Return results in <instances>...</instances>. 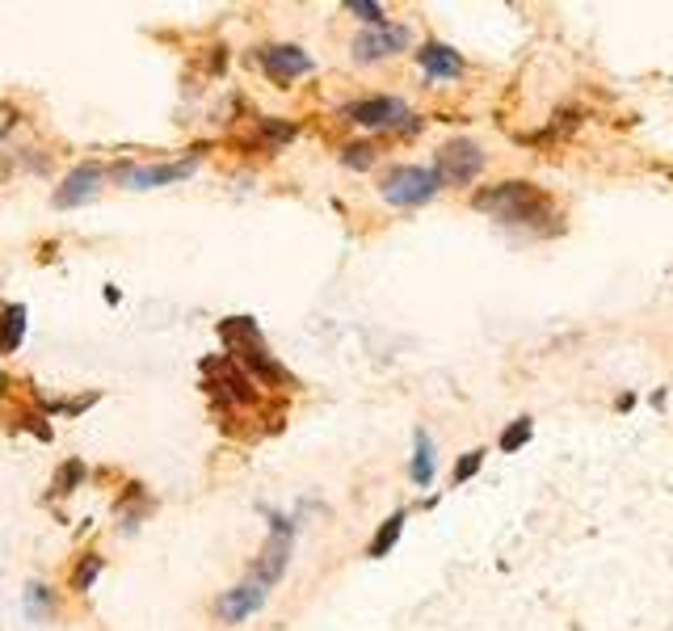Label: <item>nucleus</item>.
<instances>
[{
	"mask_svg": "<svg viewBox=\"0 0 673 631\" xmlns=\"http://www.w3.org/2000/svg\"><path fill=\"white\" fill-rule=\"evenodd\" d=\"M472 207L493 215L497 223H510V227H539L544 220H556V202L544 186L535 182H501V186H484L476 189Z\"/></svg>",
	"mask_w": 673,
	"mask_h": 631,
	"instance_id": "nucleus-1",
	"label": "nucleus"
},
{
	"mask_svg": "<svg viewBox=\"0 0 673 631\" xmlns=\"http://www.w3.org/2000/svg\"><path fill=\"white\" fill-rule=\"evenodd\" d=\"M220 342H224L227 358L240 371H249L257 383H290V371L270 354L253 316H227L224 324H220Z\"/></svg>",
	"mask_w": 673,
	"mask_h": 631,
	"instance_id": "nucleus-2",
	"label": "nucleus"
},
{
	"mask_svg": "<svg viewBox=\"0 0 673 631\" xmlns=\"http://www.w3.org/2000/svg\"><path fill=\"white\" fill-rule=\"evenodd\" d=\"M438 189H443V177L434 173V164L425 169V164H396L391 173L384 177V186H379V194H384L391 207H425L429 198H438Z\"/></svg>",
	"mask_w": 673,
	"mask_h": 631,
	"instance_id": "nucleus-3",
	"label": "nucleus"
},
{
	"mask_svg": "<svg viewBox=\"0 0 673 631\" xmlns=\"http://www.w3.org/2000/svg\"><path fill=\"white\" fill-rule=\"evenodd\" d=\"M346 119L358 126H371V131H417L421 119L417 114H409V106L400 101V97H362V101H353L346 106Z\"/></svg>",
	"mask_w": 673,
	"mask_h": 631,
	"instance_id": "nucleus-4",
	"label": "nucleus"
},
{
	"mask_svg": "<svg viewBox=\"0 0 673 631\" xmlns=\"http://www.w3.org/2000/svg\"><path fill=\"white\" fill-rule=\"evenodd\" d=\"M290 539H295L290 518H283V514H270V539H265V547H261V556H257L253 572H249V577H257L265 590H274V585L283 581V572H287Z\"/></svg>",
	"mask_w": 673,
	"mask_h": 631,
	"instance_id": "nucleus-5",
	"label": "nucleus"
},
{
	"mask_svg": "<svg viewBox=\"0 0 673 631\" xmlns=\"http://www.w3.org/2000/svg\"><path fill=\"white\" fill-rule=\"evenodd\" d=\"M484 152L481 144H472V139H450L438 148V160H434V173L443 177V186H468V182H476L484 169Z\"/></svg>",
	"mask_w": 673,
	"mask_h": 631,
	"instance_id": "nucleus-6",
	"label": "nucleus"
},
{
	"mask_svg": "<svg viewBox=\"0 0 673 631\" xmlns=\"http://www.w3.org/2000/svg\"><path fill=\"white\" fill-rule=\"evenodd\" d=\"M194 169H198V160L194 157L169 160V164H119L114 177L127 189H161V186H177V182L194 177Z\"/></svg>",
	"mask_w": 673,
	"mask_h": 631,
	"instance_id": "nucleus-7",
	"label": "nucleus"
},
{
	"mask_svg": "<svg viewBox=\"0 0 673 631\" xmlns=\"http://www.w3.org/2000/svg\"><path fill=\"white\" fill-rule=\"evenodd\" d=\"M409 42H413V30L409 26H375V30H362L353 38V60L358 63H379V60H391V55H400V51H409Z\"/></svg>",
	"mask_w": 673,
	"mask_h": 631,
	"instance_id": "nucleus-8",
	"label": "nucleus"
},
{
	"mask_svg": "<svg viewBox=\"0 0 673 631\" xmlns=\"http://www.w3.org/2000/svg\"><path fill=\"white\" fill-rule=\"evenodd\" d=\"M101 182H105V164H97V160L76 164V169H72V173L64 177V186L51 194L55 211H72V207H85V202H94L97 194H101Z\"/></svg>",
	"mask_w": 673,
	"mask_h": 631,
	"instance_id": "nucleus-9",
	"label": "nucleus"
},
{
	"mask_svg": "<svg viewBox=\"0 0 673 631\" xmlns=\"http://www.w3.org/2000/svg\"><path fill=\"white\" fill-rule=\"evenodd\" d=\"M202 371L211 375V392H215V396H224V400H232V405H253L257 400L253 375L240 371L232 358H207Z\"/></svg>",
	"mask_w": 673,
	"mask_h": 631,
	"instance_id": "nucleus-10",
	"label": "nucleus"
},
{
	"mask_svg": "<svg viewBox=\"0 0 673 631\" xmlns=\"http://www.w3.org/2000/svg\"><path fill=\"white\" fill-rule=\"evenodd\" d=\"M257 63H261V72H265L274 85H290V81H299V76L312 72V55H308L303 47H290V42L261 47V51H257Z\"/></svg>",
	"mask_w": 673,
	"mask_h": 631,
	"instance_id": "nucleus-11",
	"label": "nucleus"
},
{
	"mask_svg": "<svg viewBox=\"0 0 673 631\" xmlns=\"http://www.w3.org/2000/svg\"><path fill=\"white\" fill-rule=\"evenodd\" d=\"M265 598H270V590H265L257 577H245L240 585H232L227 594H220L215 610H220L224 623H245L249 615H257V610L265 606Z\"/></svg>",
	"mask_w": 673,
	"mask_h": 631,
	"instance_id": "nucleus-12",
	"label": "nucleus"
},
{
	"mask_svg": "<svg viewBox=\"0 0 673 631\" xmlns=\"http://www.w3.org/2000/svg\"><path fill=\"white\" fill-rule=\"evenodd\" d=\"M417 63L429 81H459L463 67H468L463 55H459L454 47H447V42H425V47L417 51Z\"/></svg>",
	"mask_w": 673,
	"mask_h": 631,
	"instance_id": "nucleus-13",
	"label": "nucleus"
},
{
	"mask_svg": "<svg viewBox=\"0 0 673 631\" xmlns=\"http://www.w3.org/2000/svg\"><path fill=\"white\" fill-rule=\"evenodd\" d=\"M409 475H413V484L417 488H429L434 484V475H438V455H434V438L417 430L413 434V463H409Z\"/></svg>",
	"mask_w": 673,
	"mask_h": 631,
	"instance_id": "nucleus-14",
	"label": "nucleus"
},
{
	"mask_svg": "<svg viewBox=\"0 0 673 631\" xmlns=\"http://www.w3.org/2000/svg\"><path fill=\"white\" fill-rule=\"evenodd\" d=\"M22 337H26V304L0 308V358L22 346Z\"/></svg>",
	"mask_w": 673,
	"mask_h": 631,
	"instance_id": "nucleus-15",
	"label": "nucleus"
},
{
	"mask_svg": "<svg viewBox=\"0 0 673 631\" xmlns=\"http://www.w3.org/2000/svg\"><path fill=\"white\" fill-rule=\"evenodd\" d=\"M404 522H409V514H404V509H396L391 518H384V527L375 531L371 547H366V556H371V560H384L387 552L400 543V535H404Z\"/></svg>",
	"mask_w": 673,
	"mask_h": 631,
	"instance_id": "nucleus-16",
	"label": "nucleus"
},
{
	"mask_svg": "<svg viewBox=\"0 0 673 631\" xmlns=\"http://www.w3.org/2000/svg\"><path fill=\"white\" fill-rule=\"evenodd\" d=\"M80 480H85V463H80V459H64V463L55 468V475H51V497L60 502L67 493H76Z\"/></svg>",
	"mask_w": 673,
	"mask_h": 631,
	"instance_id": "nucleus-17",
	"label": "nucleus"
},
{
	"mask_svg": "<svg viewBox=\"0 0 673 631\" xmlns=\"http://www.w3.org/2000/svg\"><path fill=\"white\" fill-rule=\"evenodd\" d=\"M101 568H105V560H101L97 552H85V556L76 560V568H72V590H76V594H89L94 581L101 577Z\"/></svg>",
	"mask_w": 673,
	"mask_h": 631,
	"instance_id": "nucleus-18",
	"label": "nucleus"
},
{
	"mask_svg": "<svg viewBox=\"0 0 673 631\" xmlns=\"http://www.w3.org/2000/svg\"><path fill=\"white\" fill-rule=\"evenodd\" d=\"M26 615H30L34 623H42V619L55 615V598H51V590L42 581H30V590H26Z\"/></svg>",
	"mask_w": 673,
	"mask_h": 631,
	"instance_id": "nucleus-19",
	"label": "nucleus"
},
{
	"mask_svg": "<svg viewBox=\"0 0 673 631\" xmlns=\"http://www.w3.org/2000/svg\"><path fill=\"white\" fill-rule=\"evenodd\" d=\"M531 434H535L531 417H513L510 425H506V434H501V450H506V455H513L518 446H526V442H531Z\"/></svg>",
	"mask_w": 673,
	"mask_h": 631,
	"instance_id": "nucleus-20",
	"label": "nucleus"
},
{
	"mask_svg": "<svg viewBox=\"0 0 673 631\" xmlns=\"http://www.w3.org/2000/svg\"><path fill=\"white\" fill-rule=\"evenodd\" d=\"M346 13L362 17V22H366V30H375V26H387L384 4H375V0H346Z\"/></svg>",
	"mask_w": 673,
	"mask_h": 631,
	"instance_id": "nucleus-21",
	"label": "nucleus"
},
{
	"mask_svg": "<svg viewBox=\"0 0 673 631\" xmlns=\"http://www.w3.org/2000/svg\"><path fill=\"white\" fill-rule=\"evenodd\" d=\"M481 468H484V450H468V455H463V459L454 463V472H450L454 488H459V484H468V480L481 472Z\"/></svg>",
	"mask_w": 673,
	"mask_h": 631,
	"instance_id": "nucleus-22",
	"label": "nucleus"
},
{
	"mask_svg": "<svg viewBox=\"0 0 673 631\" xmlns=\"http://www.w3.org/2000/svg\"><path fill=\"white\" fill-rule=\"evenodd\" d=\"M261 131H265V144L270 148H283L295 139V123H274V119H261Z\"/></svg>",
	"mask_w": 673,
	"mask_h": 631,
	"instance_id": "nucleus-23",
	"label": "nucleus"
},
{
	"mask_svg": "<svg viewBox=\"0 0 673 631\" xmlns=\"http://www.w3.org/2000/svg\"><path fill=\"white\" fill-rule=\"evenodd\" d=\"M341 164H350V169H371V164H375V148H371V144H350V148L341 152Z\"/></svg>",
	"mask_w": 673,
	"mask_h": 631,
	"instance_id": "nucleus-24",
	"label": "nucleus"
},
{
	"mask_svg": "<svg viewBox=\"0 0 673 631\" xmlns=\"http://www.w3.org/2000/svg\"><path fill=\"white\" fill-rule=\"evenodd\" d=\"M9 173H13V164H9V160L0 157V182H4V177H9Z\"/></svg>",
	"mask_w": 673,
	"mask_h": 631,
	"instance_id": "nucleus-25",
	"label": "nucleus"
},
{
	"mask_svg": "<svg viewBox=\"0 0 673 631\" xmlns=\"http://www.w3.org/2000/svg\"><path fill=\"white\" fill-rule=\"evenodd\" d=\"M0 135H4V126H0Z\"/></svg>",
	"mask_w": 673,
	"mask_h": 631,
	"instance_id": "nucleus-26",
	"label": "nucleus"
}]
</instances>
